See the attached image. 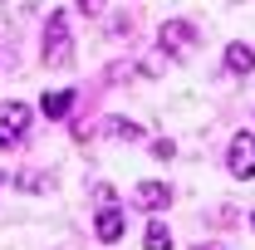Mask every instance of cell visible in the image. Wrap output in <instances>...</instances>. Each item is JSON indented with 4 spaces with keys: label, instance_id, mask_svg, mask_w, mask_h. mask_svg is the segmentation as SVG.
Masks as SVG:
<instances>
[{
    "label": "cell",
    "instance_id": "6da1fadb",
    "mask_svg": "<svg viewBox=\"0 0 255 250\" xmlns=\"http://www.w3.org/2000/svg\"><path fill=\"white\" fill-rule=\"evenodd\" d=\"M69 49H74V39H69V15H64V10H49V25H44V59L49 64H69Z\"/></svg>",
    "mask_w": 255,
    "mask_h": 250
},
{
    "label": "cell",
    "instance_id": "7a4b0ae2",
    "mask_svg": "<svg viewBox=\"0 0 255 250\" xmlns=\"http://www.w3.org/2000/svg\"><path fill=\"white\" fill-rule=\"evenodd\" d=\"M98 201H103V206H98V241L113 246V241L123 236V206H113V191L108 187H98Z\"/></svg>",
    "mask_w": 255,
    "mask_h": 250
},
{
    "label": "cell",
    "instance_id": "3957f363",
    "mask_svg": "<svg viewBox=\"0 0 255 250\" xmlns=\"http://www.w3.org/2000/svg\"><path fill=\"white\" fill-rule=\"evenodd\" d=\"M226 162H231V177H241V182L255 177V137L251 132H236V137H231V157H226Z\"/></svg>",
    "mask_w": 255,
    "mask_h": 250
},
{
    "label": "cell",
    "instance_id": "277c9868",
    "mask_svg": "<svg viewBox=\"0 0 255 250\" xmlns=\"http://www.w3.org/2000/svg\"><path fill=\"white\" fill-rule=\"evenodd\" d=\"M25 127H30V108L25 103H0V147L5 142H15V137H25Z\"/></svg>",
    "mask_w": 255,
    "mask_h": 250
},
{
    "label": "cell",
    "instance_id": "5b68a950",
    "mask_svg": "<svg viewBox=\"0 0 255 250\" xmlns=\"http://www.w3.org/2000/svg\"><path fill=\"white\" fill-rule=\"evenodd\" d=\"M157 39H162V49H172V54H187L191 44H196V25H187V20H167L157 30Z\"/></svg>",
    "mask_w": 255,
    "mask_h": 250
},
{
    "label": "cell",
    "instance_id": "8992f818",
    "mask_svg": "<svg viewBox=\"0 0 255 250\" xmlns=\"http://www.w3.org/2000/svg\"><path fill=\"white\" fill-rule=\"evenodd\" d=\"M132 201L147 206V211H162V206H172V187L167 182H142V187L132 191Z\"/></svg>",
    "mask_w": 255,
    "mask_h": 250
},
{
    "label": "cell",
    "instance_id": "52a82bcc",
    "mask_svg": "<svg viewBox=\"0 0 255 250\" xmlns=\"http://www.w3.org/2000/svg\"><path fill=\"white\" fill-rule=\"evenodd\" d=\"M226 69H231V74H251L255 69V49L251 44H231V49H226Z\"/></svg>",
    "mask_w": 255,
    "mask_h": 250
},
{
    "label": "cell",
    "instance_id": "ba28073f",
    "mask_svg": "<svg viewBox=\"0 0 255 250\" xmlns=\"http://www.w3.org/2000/svg\"><path fill=\"white\" fill-rule=\"evenodd\" d=\"M44 118H64L69 108H74V89H54V94H44Z\"/></svg>",
    "mask_w": 255,
    "mask_h": 250
},
{
    "label": "cell",
    "instance_id": "9c48e42d",
    "mask_svg": "<svg viewBox=\"0 0 255 250\" xmlns=\"http://www.w3.org/2000/svg\"><path fill=\"white\" fill-rule=\"evenodd\" d=\"M142 241H147V250H172V231H167V226H162V221H152V226H147V236H142Z\"/></svg>",
    "mask_w": 255,
    "mask_h": 250
},
{
    "label": "cell",
    "instance_id": "30bf717a",
    "mask_svg": "<svg viewBox=\"0 0 255 250\" xmlns=\"http://www.w3.org/2000/svg\"><path fill=\"white\" fill-rule=\"evenodd\" d=\"M108 132H113V137H128V142H137V137H142V127H137V123H123V118H113Z\"/></svg>",
    "mask_w": 255,
    "mask_h": 250
},
{
    "label": "cell",
    "instance_id": "8fae6325",
    "mask_svg": "<svg viewBox=\"0 0 255 250\" xmlns=\"http://www.w3.org/2000/svg\"><path fill=\"white\" fill-rule=\"evenodd\" d=\"M152 152H157L162 162H172V157H177V147H172V137H162V142H152Z\"/></svg>",
    "mask_w": 255,
    "mask_h": 250
},
{
    "label": "cell",
    "instance_id": "7c38bea8",
    "mask_svg": "<svg viewBox=\"0 0 255 250\" xmlns=\"http://www.w3.org/2000/svg\"><path fill=\"white\" fill-rule=\"evenodd\" d=\"M79 10H84V15H98V10H103V0H79Z\"/></svg>",
    "mask_w": 255,
    "mask_h": 250
},
{
    "label": "cell",
    "instance_id": "4fadbf2b",
    "mask_svg": "<svg viewBox=\"0 0 255 250\" xmlns=\"http://www.w3.org/2000/svg\"><path fill=\"white\" fill-rule=\"evenodd\" d=\"M251 221H255V216H251Z\"/></svg>",
    "mask_w": 255,
    "mask_h": 250
}]
</instances>
